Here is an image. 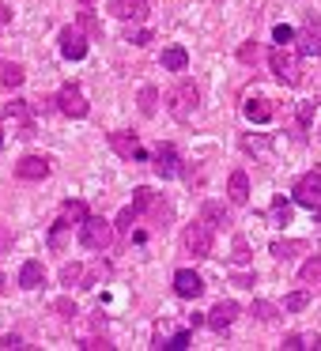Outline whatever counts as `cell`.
<instances>
[{"instance_id":"obj_34","label":"cell","mask_w":321,"mask_h":351,"mask_svg":"<svg viewBox=\"0 0 321 351\" xmlns=\"http://www.w3.org/2000/svg\"><path fill=\"white\" fill-rule=\"evenodd\" d=\"M136 215H140V212H136V208L129 204V208H125L121 215H117V230H132V223H136Z\"/></svg>"},{"instance_id":"obj_8","label":"cell","mask_w":321,"mask_h":351,"mask_svg":"<svg viewBox=\"0 0 321 351\" xmlns=\"http://www.w3.org/2000/svg\"><path fill=\"white\" fill-rule=\"evenodd\" d=\"M174 291H178V298H197L200 291H204V280H200L193 268H178L174 272Z\"/></svg>"},{"instance_id":"obj_30","label":"cell","mask_w":321,"mask_h":351,"mask_svg":"<svg viewBox=\"0 0 321 351\" xmlns=\"http://www.w3.org/2000/svg\"><path fill=\"white\" fill-rule=\"evenodd\" d=\"M159 348H170V351H182V348H189V332H170L167 340L159 343Z\"/></svg>"},{"instance_id":"obj_38","label":"cell","mask_w":321,"mask_h":351,"mask_svg":"<svg viewBox=\"0 0 321 351\" xmlns=\"http://www.w3.org/2000/svg\"><path fill=\"white\" fill-rule=\"evenodd\" d=\"M242 147H246V152H265L268 140H265V136H246V140H242Z\"/></svg>"},{"instance_id":"obj_47","label":"cell","mask_w":321,"mask_h":351,"mask_svg":"<svg viewBox=\"0 0 321 351\" xmlns=\"http://www.w3.org/2000/svg\"><path fill=\"white\" fill-rule=\"evenodd\" d=\"M306 348H313V351H321V336H310V340H306Z\"/></svg>"},{"instance_id":"obj_25","label":"cell","mask_w":321,"mask_h":351,"mask_svg":"<svg viewBox=\"0 0 321 351\" xmlns=\"http://www.w3.org/2000/svg\"><path fill=\"white\" fill-rule=\"evenodd\" d=\"M155 110H159V91L155 87H140V114L155 117Z\"/></svg>"},{"instance_id":"obj_4","label":"cell","mask_w":321,"mask_h":351,"mask_svg":"<svg viewBox=\"0 0 321 351\" xmlns=\"http://www.w3.org/2000/svg\"><path fill=\"white\" fill-rule=\"evenodd\" d=\"M182 245L193 257H212V227L208 223H189L182 234Z\"/></svg>"},{"instance_id":"obj_14","label":"cell","mask_w":321,"mask_h":351,"mask_svg":"<svg viewBox=\"0 0 321 351\" xmlns=\"http://www.w3.org/2000/svg\"><path fill=\"white\" fill-rule=\"evenodd\" d=\"M227 197H230V204H246V200H250V178H246V170H235V174H230Z\"/></svg>"},{"instance_id":"obj_42","label":"cell","mask_w":321,"mask_h":351,"mask_svg":"<svg viewBox=\"0 0 321 351\" xmlns=\"http://www.w3.org/2000/svg\"><path fill=\"white\" fill-rule=\"evenodd\" d=\"M310 117H313V106L302 102V106H298V125H310Z\"/></svg>"},{"instance_id":"obj_27","label":"cell","mask_w":321,"mask_h":351,"mask_svg":"<svg viewBox=\"0 0 321 351\" xmlns=\"http://www.w3.org/2000/svg\"><path fill=\"white\" fill-rule=\"evenodd\" d=\"M61 219H69V223H84V219H87V208L80 204V200H69V204L61 208Z\"/></svg>"},{"instance_id":"obj_44","label":"cell","mask_w":321,"mask_h":351,"mask_svg":"<svg viewBox=\"0 0 321 351\" xmlns=\"http://www.w3.org/2000/svg\"><path fill=\"white\" fill-rule=\"evenodd\" d=\"M8 23H12V8H8V4H0V31H4Z\"/></svg>"},{"instance_id":"obj_35","label":"cell","mask_w":321,"mask_h":351,"mask_svg":"<svg viewBox=\"0 0 321 351\" xmlns=\"http://www.w3.org/2000/svg\"><path fill=\"white\" fill-rule=\"evenodd\" d=\"M272 42H276V46H287V42H295V31H291V27H276V31H272Z\"/></svg>"},{"instance_id":"obj_3","label":"cell","mask_w":321,"mask_h":351,"mask_svg":"<svg viewBox=\"0 0 321 351\" xmlns=\"http://www.w3.org/2000/svg\"><path fill=\"white\" fill-rule=\"evenodd\" d=\"M80 242L87 245V250H110V242H114V227H110L106 219H99V215H87L84 223H80Z\"/></svg>"},{"instance_id":"obj_22","label":"cell","mask_w":321,"mask_h":351,"mask_svg":"<svg viewBox=\"0 0 321 351\" xmlns=\"http://www.w3.org/2000/svg\"><path fill=\"white\" fill-rule=\"evenodd\" d=\"M132 208H136V212H155V208H159V197H155L147 185H140V189L132 193Z\"/></svg>"},{"instance_id":"obj_36","label":"cell","mask_w":321,"mask_h":351,"mask_svg":"<svg viewBox=\"0 0 321 351\" xmlns=\"http://www.w3.org/2000/svg\"><path fill=\"white\" fill-rule=\"evenodd\" d=\"M54 310L61 313V317H76V313H80V310H76V302H69V298H57Z\"/></svg>"},{"instance_id":"obj_43","label":"cell","mask_w":321,"mask_h":351,"mask_svg":"<svg viewBox=\"0 0 321 351\" xmlns=\"http://www.w3.org/2000/svg\"><path fill=\"white\" fill-rule=\"evenodd\" d=\"M80 348H87V351H110V348H114V343H106V340H84V343H80Z\"/></svg>"},{"instance_id":"obj_16","label":"cell","mask_w":321,"mask_h":351,"mask_svg":"<svg viewBox=\"0 0 321 351\" xmlns=\"http://www.w3.org/2000/svg\"><path fill=\"white\" fill-rule=\"evenodd\" d=\"M272 114H276V106H272L268 99H250V102H246V117H250L253 125L272 121Z\"/></svg>"},{"instance_id":"obj_12","label":"cell","mask_w":321,"mask_h":351,"mask_svg":"<svg viewBox=\"0 0 321 351\" xmlns=\"http://www.w3.org/2000/svg\"><path fill=\"white\" fill-rule=\"evenodd\" d=\"M61 53L69 57V61H84L87 57V42H84V34L80 31H61Z\"/></svg>"},{"instance_id":"obj_1","label":"cell","mask_w":321,"mask_h":351,"mask_svg":"<svg viewBox=\"0 0 321 351\" xmlns=\"http://www.w3.org/2000/svg\"><path fill=\"white\" fill-rule=\"evenodd\" d=\"M268 64H272L276 80H283L287 87L302 84V64H298V53H291L287 46H276L272 53H268Z\"/></svg>"},{"instance_id":"obj_10","label":"cell","mask_w":321,"mask_h":351,"mask_svg":"<svg viewBox=\"0 0 321 351\" xmlns=\"http://www.w3.org/2000/svg\"><path fill=\"white\" fill-rule=\"evenodd\" d=\"M110 16L117 19H144L147 16V0H110Z\"/></svg>"},{"instance_id":"obj_24","label":"cell","mask_w":321,"mask_h":351,"mask_svg":"<svg viewBox=\"0 0 321 351\" xmlns=\"http://www.w3.org/2000/svg\"><path fill=\"white\" fill-rule=\"evenodd\" d=\"M298 280L302 283H321V253H313V257L298 268Z\"/></svg>"},{"instance_id":"obj_6","label":"cell","mask_w":321,"mask_h":351,"mask_svg":"<svg viewBox=\"0 0 321 351\" xmlns=\"http://www.w3.org/2000/svg\"><path fill=\"white\" fill-rule=\"evenodd\" d=\"M295 204L321 208V174H318V170H313V174H302L295 182Z\"/></svg>"},{"instance_id":"obj_29","label":"cell","mask_w":321,"mask_h":351,"mask_svg":"<svg viewBox=\"0 0 321 351\" xmlns=\"http://www.w3.org/2000/svg\"><path fill=\"white\" fill-rule=\"evenodd\" d=\"M80 27H84L87 34H95V38L102 34V23L95 19V12H80Z\"/></svg>"},{"instance_id":"obj_45","label":"cell","mask_w":321,"mask_h":351,"mask_svg":"<svg viewBox=\"0 0 321 351\" xmlns=\"http://www.w3.org/2000/svg\"><path fill=\"white\" fill-rule=\"evenodd\" d=\"M0 348H27V343L19 340V336H4V340H0Z\"/></svg>"},{"instance_id":"obj_40","label":"cell","mask_w":321,"mask_h":351,"mask_svg":"<svg viewBox=\"0 0 321 351\" xmlns=\"http://www.w3.org/2000/svg\"><path fill=\"white\" fill-rule=\"evenodd\" d=\"M257 53H261L257 46H242V49H238V61H246V64H250V61H257Z\"/></svg>"},{"instance_id":"obj_41","label":"cell","mask_w":321,"mask_h":351,"mask_svg":"<svg viewBox=\"0 0 321 351\" xmlns=\"http://www.w3.org/2000/svg\"><path fill=\"white\" fill-rule=\"evenodd\" d=\"M129 42H132V46H147V42H152V31H136V34H129Z\"/></svg>"},{"instance_id":"obj_33","label":"cell","mask_w":321,"mask_h":351,"mask_svg":"<svg viewBox=\"0 0 321 351\" xmlns=\"http://www.w3.org/2000/svg\"><path fill=\"white\" fill-rule=\"evenodd\" d=\"M12 245H16V234H12V227H0V257H8Z\"/></svg>"},{"instance_id":"obj_11","label":"cell","mask_w":321,"mask_h":351,"mask_svg":"<svg viewBox=\"0 0 321 351\" xmlns=\"http://www.w3.org/2000/svg\"><path fill=\"white\" fill-rule=\"evenodd\" d=\"M178 170H182V159H178V152L170 144H163L159 152H155V174L159 178H174Z\"/></svg>"},{"instance_id":"obj_19","label":"cell","mask_w":321,"mask_h":351,"mask_svg":"<svg viewBox=\"0 0 321 351\" xmlns=\"http://www.w3.org/2000/svg\"><path fill=\"white\" fill-rule=\"evenodd\" d=\"M200 223H208V227H223V223H227V208H223L219 200H208V204L200 208Z\"/></svg>"},{"instance_id":"obj_2","label":"cell","mask_w":321,"mask_h":351,"mask_svg":"<svg viewBox=\"0 0 321 351\" xmlns=\"http://www.w3.org/2000/svg\"><path fill=\"white\" fill-rule=\"evenodd\" d=\"M197 102H200V91L189 84V80H182V84L167 95V110H170V117H178V121H189L193 110H197Z\"/></svg>"},{"instance_id":"obj_46","label":"cell","mask_w":321,"mask_h":351,"mask_svg":"<svg viewBox=\"0 0 321 351\" xmlns=\"http://www.w3.org/2000/svg\"><path fill=\"white\" fill-rule=\"evenodd\" d=\"M235 287H253V276H235Z\"/></svg>"},{"instance_id":"obj_23","label":"cell","mask_w":321,"mask_h":351,"mask_svg":"<svg viewBox=\"0 0 321 351\" xmlns=\"http://www.w3.org/2000/svg\"><path fill=\"white\" fill-rule=\"evenodd\" d=\"M84 280H87V268L76 265V261L61 268V283H64V287H84Z\"/></svg>"},{"instance_id":"obj_9","label":"cell","mask_w":321,"mask_h":351,"mask_svg":"<svg viewBox=\"0 0 321 351\" xmlns=\"http://www.w3.org/2000/svg\"><path fill=\"white\" fill-rule=\"evenodd\" d=\"M110 147H114V152L121 155V159H144L136 132H110Z\"/></svg>"},{"instance_id":"obj_7","label":"cell","mask_w":321,"mask_h":351,"mask_svg":"<svg viewBox=\"0 0 321 351\" xmlns=\"http://www.w3.org/2000/svg\"><path fill=\"white\" fill-rule=\"evenodd\" d=\"M16 178H23V182H42V178H49V159L46 155H23V159L16 162Z\"/></svg>"},{"instance_id":"obj_31","label":"cell","mask_w":321,"mask_h":351,"mask_svg":"<svg viewBox=\"0 0 321 351\" xmlns=\"http://www.w3.org/2000/svg\"><path fill=\"white\" fill-rule=\"evenodd\" d=\"M272 219H276V223H287V219H291V204H287L283 197L272 200Z\"/></svg>"},{"instance_id":"obj_5","label":"cell","mask_w":321,"mask_h":351,"mask_svg":"<svg viewBox=\"0 0 321 351\" xmlns=\"http://www.w3.org/2000/svg\"><path fill=\"white\" fill-rule=\"evenodd\" d=\"M57 110H61L64 117H87V99H84V91H80L76 84H64L61 91H57Z\"/></svg>"},{"instance_id":"obj_49","label":"cell","mask_w":321,"mask_h":351,"mask_svg":"<svg viewBox=\"0 0 321 351\" xmlns=\"http://www.w3.org/2000/svg\"><path fill=\"white\" fill-rule=\"evenodd\" d=\"M0 147H4V129H0Z\"/></svg>"},{"instance_id":"obj_17","label":"cell","mask_w":321,"mask_h":351,"mask_svg":"<svg viewBox=\"0 0 321 351\" xmlns=\"http://www.w3.org/2000/svg\"><path fill=\"white\" fill-rule=\"evenodd\" d=\"M298 53H306V57H321V34H318V19H313V27H306V31L298 34Z\"/></svg>"},{"instance_id":"obj_26","label":"cell","mask_w":321,"mask_h":351,"mask_svg":"<svg viewBox=\"0 0 321 351\" xmlns=\"http://www.w3.org/2000/svg\"><path fill=\"white\" fill-rule=\"evenodd\" d=\"M306 306H310V295H306V291H291V295L283 298V310L287 313H298V310H306Z\"/></svg>"},{"instance_id":"obj_39","label":"cell","mask_w":321,"mask_h":351,"mask_svg":"<svg viewBox=\"0 0 321 351\" xmlns=\"http://www.w3.org/2000/svg\"><path fill=\"white\" fill-rule=\"evenodd\" d=\"M298 348H306V336H298V332L283 336V351H298Z\"/></svg>"},{"instance_id":"obj_21","label":"cell","mask_w":321,"mask_h":351,"mask_svg":"<svg viewBox=\"0 0 321 351\" xmlns=\"http://www.w3.org/2000/svg\"><path fill=\"white\" fill-rule=\"evenodd\" d=\"M268 253H272L276 261H291V257H298V253H306V242H272Z\"/></svg>"},{"instance_id":"obj_18","label":"cell","mask_w":321,"mask_h":351,"mask_svg":"<svg viewBox=\"0 0 321 351\" xmlns=\"http://www.w3.org/2000/svg\"><path fill=\"white\" fill-rule=\"evenodd\" d=\"M185 64H189V53H185L182 46H167V49H163V69H167V72H185Z\"/></svg>"},{"instance_id":"obj_20","label":"cell","mask_w":321,"mask_h":351,"mask_svg":"<svg viewBox=\"0 0 321 351\" xmlns=\"http://www.w3.org/2000/svg\"><path fill=\"white\" fill-rule=\"evenodd\" d=\"M23 80H27V72H23V64H0V87H23Z\"/></svg>"},{"instance_id":"obj_48","label":"cell","mask_w":321,"mask_h":351,"mask_svg":"<svg viewBox=\"0 0 321 351\" xmlns=\"http://www.w3.org/2000/svg\"><path fill=\"white\" fill-rule=\"evenodd\" d=\"M4 291H8V280H4V276H0V295H4Z\"/></svg>"},{"instance_id":"obj_15","label":"cell","mask_w":321,"mask_h":351,"mask_svg":"<svg viewBox=\"0 0 321 351\" xmlns=\"http://www.w3.org/2000/svg\"><path fill=\"white\" fill-rule=\"evenodd\" d=\"M235 317H238V306L235 302H219V306H212V313H208V325H212L215 332H223Z\"/></svg>"},{"instance_id":"obj_32","label":"cell","mask_w":321,"mask_h":351,"mask_svg":"<svg viewBox=\"0 0 321 351\" xmlns=\"http://www.w3.org/2000/svg\"><path fill=\"white\" fill-rule=\"evenodd\" d=\"M253 313H257V321H276V313H280V310H276L272 302H261V298H257V302H253Z\"/></svg>"},{"instance_id":"obj_28","label":"cell","mask_w":321,"mask_h":351,"mask_svg":"<svg viewBox=\"0 0 321 351\" xmlns=\"http://www.w3.org/2000/svg\"><path fill=\"white\" fill-rule=\"evenodd\" d=\"M8 117H16V121H23V125H31V106H27L23 99H16V102H8Z\"/></svg>"},{"instance_id":"obj_37","label":"cell","mask_w":321,"mask_h":351,"mask_svg":"<svg viewBox=\"0 0 321 351\" xmlns=\"http://www.w3.org/2000/svg\"><path fill=\"white\" fill-rule=\"evenodd\" d=\"M230 257H235L238 265H242V261H250V245H246V238H235V253H230Z\"/></svg>"},{"instance_id":"obj_13","label":"cell","mask_w":321,"mask_h":351,"mask_svg":"<svg viewBox=\"0 0 321 351\" xmlns=\"http://www.w3.org/2000/svg\"><path fill=\"white\" fill-rule=\"evenodd\" d=\"M42 283H46V268H42V261H27V265L19 268V287L34 291V287H42Z\"/></svg>"}]
</instances>
